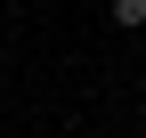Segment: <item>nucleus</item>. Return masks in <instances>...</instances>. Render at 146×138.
<instances>
[{
	"label": "nucleus",
	"mask_w": 146,
	"mask_h": 138,
	"mask_svg": "<svg viewBox=\"0 0 146 138\" xmlns=\"http://www.w3.org/2000/svg\"><path fill=\"white\" fill-rule=\"evenodd\" d=\"M114 25L122 33H146V0H114Z\"/></svg>",
	"instance_id": "f257e3e1"
}]
</instances>
